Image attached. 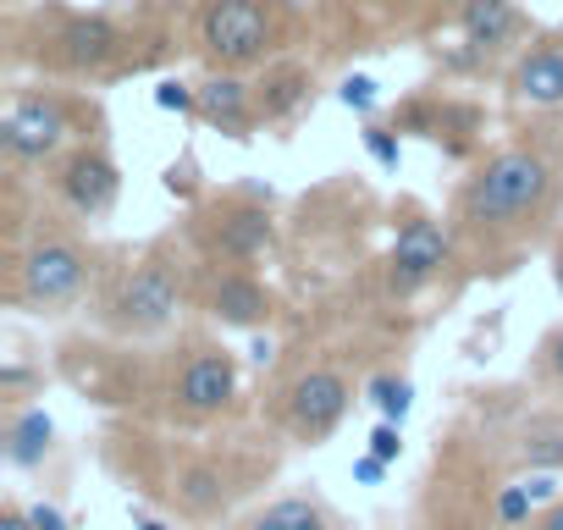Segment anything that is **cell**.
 <instances>
[{"mask_svg": "<svg viewBox=\"0 0 563 530\" xmlns=\"http://www.w3.org/2000/svg\"><path fill=\"white\" fill-rule=\"evenodd\" d=\"M547 205H552V166L536 150H497L470 172L453 216L475 238H503V232H525Z\"/></svg>", "mask_w": 563, "mask_h": 530, "instance_id": "6da1fadb", "label": "cell"}, {"mask_svg": "<svg viewBox=\"0 0 563 530\" xmlns=\"http://www.w3.org/2000/svg\"><path fill=\"white\" fill-rule=\"evenodd\" d=\"M288 0H199L194 12V56L210 73H249L271 67L288 40Z\"/></svg>", "mask_w": 563, "mask_h": 530, "instance_id": "7a4b0ae2", "label": "cell"}, {"mask_svg": "<svg viewBox=\"0 0 563 530\" xmlns=\"http://www.w3.org/2000/svg\"><path fill=\"white\" fill-rule=\"evenodd\" d=\"M95 283V260L84 243L51 232L34 238L29 249L12 254V272H7V305L29 310V316H62L73 310Z\"/></svg>", "mask_w": 563, "mask_h": 530, "instance_id": "3957f363", "label": "cell"}, {"mask_svg": "<svg viewBox=\"0 0 563 530\" xmlns=\"http://www.w3.org/2000/svg\"><path fill=\"white\" fill-rule=\"evenodd\" d=\"M183 310V277L177 265L161 260V254H144L139 265L106 288L100 299V327L117 332V338H161Z\"/></svg>", "mask_w": 563, "mask_h": 530, "instance_id": "277c9868", "label": "cell"}, {"mask_svg": "<svg viewBox=\"0 0 563 530\" xmlns=\"http://www.w3.org/2000/svg\"><path fill=\"white\" fill-rule=\"evenodd\" d=\"M78 133V106L56 89H23L0 117V155L12 166H45Z\"/></svg>", "mask_w": 563, "mask_h": 530, "instance_id": "5b68a950", "label": "cell"}, {"mask_svg": "<svg viewBox=\"0 0 563 530\" xmlns=\"http://www.w3.org/2000/svg\"><path fill=\"white\" fill-rule=\"evenodd\" d=\"M40 45H45V51H34L40 67L67 73V78H106L122 67L128 34L106 12H56V23L45 29Z\"/></svg>", "mask_w": 563, "mask_h": 530, "instance_id": "8992f818", "label": "cell"}, {"mask_svg": "<svg viewBox=\"0 0 563 530\" xmlns=\"http://www.w3.org/2000/svg\"><path fill=\"white\" fill-rule=\"evenodd\" d=\"M51 188H56V199H62L73 216L100 221V216H111L117 199H122V172H117L111 150L95 139V144H73L67 155L51 161Z\"/></svg>", "mask_w": 563, "mask_h": 530, "instance_id": "52a82bcc", "label": "cell"}, {"mask_svg": "<svg viewBox=\"0 0 563 530\" xmlns=\"http://www.w3.org/2000/svg\"><path fill=\"white\" fill-rule=\"evenodd\" d=\"M349 404H354L349 376L332 371V365H316V371H305V376L288 382V393H282V420H288V431H294L299 442L316 448V442H327V437L343 426Z\"/></svg>", "mask_w": 563, "mask_h": 530, "instance_id": "ba28073f", "label": "cell"}, {"mask_svg": "<svg viewBox=\"0 0 563 530\" xmlns=\"http://www.w3.org/2000/svg\"><path fill=\"white\" fill-rule=\"evenodd\" d=\"M199 243L210 260H232V265H249L260 260L271 243H276V221L260 199L238 194V199H216L205 216H199Z\"/></svg>", "mask_w": 563, "mask_h": 530, "instance_id": "9c48e42d", "label": "cell"}, {"mask_svg": "<svg viewBox=\"0 0 563 530\" xmlns=\"http://www.w3.org/2000/svg\"><path fill=\"white\" fill-rule=\"evenodd\" d=\"M232 398H238V360L216 343H194L172 376V409L199 426V420H216Z\"/></svg>", "mask_w": 563, "mask_h": 530, "instance_id": "30bf717a", "label": "cell"}, {"mask_svg": "<svg viewBox=\"0 0 563 530\" xmlns=\"http://www.w3.org/2000/svg\"><path fill=\"white\" fill-rule=\"evenodd\" d=\"M453 260V232L431 216H409L393 238V254H387V294L393 299H415L426 283L442 277V265Z\"/></svg>", "mask_w": 563, "mask_h": 530, "instance_id": "8fae6325", "label": "cell"}, {"mask_svg": "<svg viewBox=\"0 0 563 530\" xmlns=\"http://www.w3.org/2000/svg\"><path fill=\"white\" fill-rule=\"evenodd\" d=\"M199 122H210L216 133H227L232 144H249L260 128V106H254V84H243V73H210L199 84Z\"/></svg>", "mask_w": 563, "mask_h": 530, "instance_id": "7c38bea8", "label": "cell"}, {"mask_svg": "<svg viewBox=\"0 0 563 530\" xmlns=\"http://www.w3.org/2000/svg\"><path fill=\"white\" fill-rule=\"evenodd\" d=\"M205 310H210V321H221V327L254 332V327L271 321L276 299H271V288H265L260 277H249V272H238V265H232V272H216V277H210Z\"/></svg>", "mask_w": 563, "mask_h": 530, "instance_id": "4fadbf2b", "label": "cell"}, {"mask_svg": "<svg viewBox=\"0 0 563 530\" xmlns=\"http://www.w3.org/2000/svg\"><path fill=\"white\" fill-rule=\"evenodd\" d=\"M310 100H316V73H310L305 62H271V67L254 78L260 128H282V122H294Z\"/></svg>", "mask_w": 563, "mask_h": 530, "instance_id": "5bb4252c", "label": "cell"}, {"mask_svg": "<svg viewBox=\"0 0 563 530\" xmlns=\"http://www.w3.org/2000/svg\"><path fill=\"white\" fill-rule=\"evenodd\" d=\"M56 448V420L40 404H18L7 415V437H0V453H7L12 470H40Z\"/></svg>", "mask_w": 563, "mask_h": 530, "instance_id": "9a60e30c", "label": "cell"}, {"mask_svg": "<svg viewBox=\"0 0 563 530\" xmlns=\"http://www.w3.org/2000/svg\"><path fill=\"white\" fill-rule=\"evenodd\" d=\"M514 95L525 106H541V111H558L563 106V45H536L514 62Z\"/></svg>", "mask_w": 563, "mask_h": 530, "instance_id": "2e32d148", "label": "cell"}, {"mask_svg": "<svg viewBox=\"0 0 563 530\" xmlns=\"http://www.w3.org/2000/svg\"><path fill=\"white\" fill-rule=\"evenodd\" d=\"M227 497H232V481H227V470L210 464V459L183 464L177 481H172V503H177L188 519H210V514H221Z\"/></svg>", "mask_w": 563, "mask_h": 530, "instance_id": "e0dca14e", "label": "cell"}, {"mask_svg": "<svg viewBox=\"0 0 563 530\" xmlns=\"http://www.w3.org/2000/svg\"><path fill=\"white\" fill-rule=\"evenodd\" d=\"M459 29H464V40L475 51H503L525 23L514 12V0H464V7H459Z\"/></svg>", "mask_w": 563, "mask_h": 530, "instance_id": "ac0fdd59", "label": "cell"}, {"mask_svg": "<svg viewBox=\"0 0 563 530\" xmlns=\"http://www.w3.org/2000/svg\"><path fill=\"white\" fill-rule=\"evenodd\" d=\"M249 530H332V514L316 497H276L265 514L249 519Z\"/></svg>", "mask_w": 563, "mask_h": 530, "instance_id": "d6986e66", "label": "cell"}, {"mask_svg": "<svg viewBox=\"0 0 563 530\" xmlns=\"http://www.w3.org/2000/svg\"><path fill=\"white\" fill-rule=\"evenodd\" d=\"M519 464L536 470V475H552L563 470V420H530L525 437H519Z\"/></svg>", "mask_w": 563, "mask_h": 530, "instance_id": "ffe728a7", "label": "cell"}, {"mask_svg": "<svg viewBox=\"0 0 563 530\" xmlns=\"http://www.w3.org/2000/svg\"><path fill=\"white\" fill-rule=\"evenodd\" d=\"M365 398L376 404V415H382V420L404 426V420H409V409H415V382H409V376L382 371V376H371V382H365Z\"/></svg>", "mask_w": 563, "mask_h": 530, "instance_id": "44dd1931", "label": "cell"}, {"mask_svg": "<svg viewBox=\"0 0 563 530\" xmlns=\"http://www.w3.org/2000/svg\"><path fill=\"white\" fill-rule=\"evenodd\" d=\"M530 508H536L530 486H503V492H497V503H492V514H497V525H503V530H525V525L536 519Z\"/></svg>", "mask_w": 563, "mask_h": 530, "instance_id": "7402d4cb", "label": "cell"}, {"mask_svg": "<svg viewBox=\"0 0 563 530\" xmlns=\"http://www.w3.org/2000/svg\"><path fill=\"white\" fill-rule=\"evenodd\" d=\"M365 150H371V161H376L382 172H398V161H404V133H398V128H382V122H365Z\"/></svg>", "mask_w": 563, "mask_h": 530, "instance_id": "603a6c76", "label": "cell"}, {"mask_svg": "<svg viewBox=\"0 0 563 530\" xmlns=\"http://www.w3.org/2000/svg\"><path fill=\"white\" fill-rule=\"evenodd\" d=\"M155 106H161V111H177V117H199V84L161 78V84H155Z\"/></svg>", "mask_w": 563, "mask_h": 530, "instance_id": "cb8c5ba5", "label": "cell"}, {"mask_svg": "<svg viewBox=\"0 0 563 530\" xmlns=\"http://www.w3.org/2000/svg\"><path fill=\"white\" fill-rule=\"evenodd\" d=\"M338 100H343L349 111H360V117H371L382 95H376V78H371V73H349V78L338 84Z\"/></svg>", "mask_w": 563, "mask_h": 530, "instance_id": "d4e9b609", "label": "cell"}, {"mask_svg": "<svg viewBox=\"0 0 563 530\" xmlns=\"http://www.w3.org/2000/svg\"><path fill=\"white\" fill-rule=\"evenodd\" d=\"M536 371H541L552 387H563V327H552V332L541 338V349H536Z\"/></svg>", "mask_w": 563, "mask_h": 530, "instance_id": "484cf974", "label": "cell"}, {"mask_svg": "<svg viewBox=\"0 0 563 530\" xmlns=\"http://www.w3.org/2000/svg\"><path fill=\"white\" fill-rule=\"evenodd\" d=\"M371 453H376L382 464H398V459H404V426L382 420V426L371 431Z\"/></svg>", "mask_w": 563, "mask_h": 530, "instance_id": "4316f807", "label": "cell"}, {"mask_svg": "<svg viewBox=\"0 0 563 530\" xmlns=\"http://www.w3.org/2000/svg\"><path fill=\"white\" fill-rule=\"evenodd\" d=\"M29 519H34V530H73V525H67V514H62L56 503H45V497H34V503H29Z\"/></svg>", "mask_w": 563, "mask_h": 530, "instance_id": "83f0119b", "label": "cell"}, {"mask_svg": "<svg viewBox=\"0 0 563 530\" xmlns=\"http://www.w3.org/2000/svg\"><path fill=\"white\" fill-rule=\"evenodd\" d=\"M166 194H177V199H194V161H183V166H166Z\"/></svg>", "mask_w": 563, "mask_h": 530, "instance_id": "f1b7e54d", "label": "cell"}, {"mask_svg": "<svg viewBox=\"0 0 563 530\" xmlns=\"http://www.w3.org/2000/svg\"><path fill=\"white\" fill-rule=\"evenodd\" d=\"M29 382H34V371H29V365H7V371H0V398H18Z\"/></svg>", "mask_w": 563, "mask_h": 530, "instance_id": "f546056e", "label": "cell"}, {"mask_svg": "<svg viewBox=\"0 0 563 530\" xmlns=\"http://www.w3.org/2000/svg\"><path fill=\"white\" fill-rule=\"evenodd\" d=\"M382 475H387V464H382L376 453H360V459H354V481H360V486H382Z\"/></svg>", "mask_w": 563, "mask_h": 530, "instance_id": "4dcf8cb0", "label": "cell"}, {"mask_svg": "<svg viewBox=\"0 0 563 530\" xmlns=\"http://www.w3.org/2000/svg\"><path fill=\"white\" fill-rule=\"evenodd\" d=\"M525 530H563V497H558V503H547V508H541Z\"/></svg>", "mask_w": 563, "mask_h": 530, "instance_id": "1f68e13d", "label": "cell"}, {"mask_svg": "<svg viewBox=\"0 0 563 530\" xmlns=\"http://www.w3.org/2000/svg\"><path fill=\"white\" fill-rule=\"evenodd\" d=\"M0 530H34L29 508H23V503H7V508H0Z\"/></svg>", "mask_w": 563, "mask_h": 530, "instance_id": "d6a6232c", "label": "cell"}, {"mask_svg": "<svg viewBox=\"0 0 563 530\" xmlns=\"http://www.w3.org/2000/svg\"><path fill=\"white\" fill-rule=\"evenodd\" d=\"M530 486V497L536 503H558V486H552V475H536V481H525Z\"/></svg>", "mask_w": 563, "mask_h": 530, "instance_id": "836d02e7", "label": "cell"}, {"mask_svg": "<svg viewBox=\"0 0 563 530\" xmlns=\"http://www.w3.org/2000/svg\"><path fill=\"white\" fill-rule=\"evenodd\" d=\"M249 360H254V365H271V360H276V343H271V338H254V343H249Z\"/></svg>", "mask_w": 563, "mask_h": 530, "instance_id": "e575fe53", "label": "cell"}, {"mask_svg": "<svg viewBox=\"0 0 563 530\" xmlns=\"http://www.w3.org/2000/svg\"><path fill=\"white\" fill-rule=\"evenodd\" d=\"M133 530H172V525L155 519V514H144V508H133Z\"/></svg>", "mask_w": 563, "mask_h": 530, "instance_id": "d590c367", "label": "cell"}, {"mask_svg": "<svg viewBox=\"0 0 563 530\" xmlns=\"http://www.w3.org/2000/svg\"><path fill=\"white\" fill-rule=\"evenodd\" d=\"M552 283H558V294H563V249L552 254Z\"/></svg>", "mask_w": 563, "mask_h": 530, "instance_id": "8d00e7d4", "label": "cell"}]
</instances>
